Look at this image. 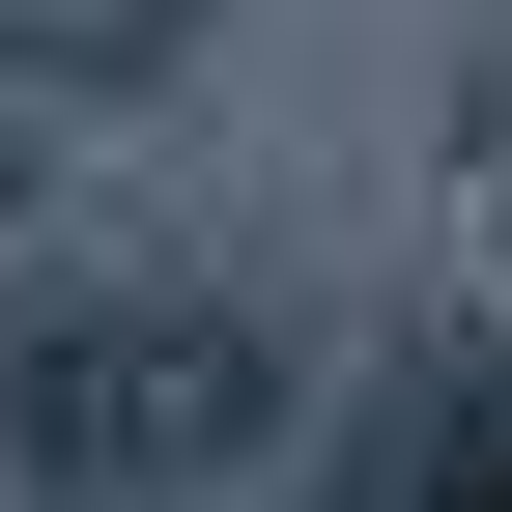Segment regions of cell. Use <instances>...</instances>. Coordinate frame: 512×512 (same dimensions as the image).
Instances as JSON below:
<instances>
[{
    "instance_id": "cell-1",
    "label": "cell",
    "mask_w": 512,
    "mask_h": 512,
    "mask_svg": "<svg viewBox=\"0 0 512 512\" xmlns=\"http://www.w3.org/2000/svg\"><path fill=\"white\" fill-rule=\"evenodd\" d=\"M256 456H285V313H228V285H86L0 342V484H57V512H200Z\"/></svg>"
}]
</instances>
